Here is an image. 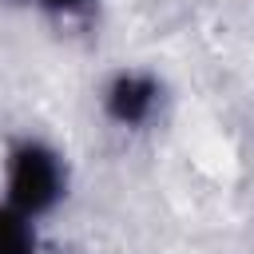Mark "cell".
<instances>
[{
  "instance_id": "7a4b0ae2",
  "label": "cell",
  "mask_w": 254,
  "mask_h": 254,
  "mask_svg": "<svg viewBox=\"0 0 254 254\" xmlns=\"http://www.w3.org/2000/svg\"><path fill=\"white\" fill-rule=\"evenodd\" d=\"M167 111V83L143 64H123L99 83V115L115 131H147Z\"/></svg>"
},
{
  "instance_id": "3957f363",
  "label": "cell",
  "mask_w": 254,
  "mask_h": 254,
  "mask_svg": "<svg viewBox=\"0 0 254 254\" xmlns=\"http://www.w3.org/2000/svg\"><path fill=\"white\" fill-rule=\"evenodd\" d=\"M0 254H40V222L0 202Z\"/></svg>"
},
{
  "instance_id": "6da1fadb",
  "label": "cell",
  "mask_w": 254,
  "mask_h": 254,
  "mask_svg": "<svg viewBox=\"0 0 254 254\" xmlns=\"http://www.w3.org/2000/svg\"><path fill=\"white\" fill-rule=\"evenodd\" d=\"M71 190L67 155L44 135H16L0 159V202L44 222Z\"/></svg>"
},
{
  "instance_id": "5b68a950",
  "label": "cell",
  "mask_w": 254,
  "mask_h": 254,
  "mask_svg": "<svg viewBox=\"0 0 254 254\" xmlns=\"http://www.w3.org/2000/svg\"><path fill=\"white\" fill-rule=\"evenodd\" d=\"M0 4H32V0H0Z\"/></svg>"
},
{
  "instance_id": "277c9868",
  "label": "cell",
  "mask_w": 254,
  "mask_h": 254,
  "mask_svg": "<svg viewBox=\"0 0 254 254\" xmlns=\"http://www.w3.org/2000/svg\"><path fill=\"white\" fill-rule=\"evenodd\" d=\"M48 20H60V24H79L87 16H95V8L103 0H32Z\"/></svg>"
}]
</instances>
